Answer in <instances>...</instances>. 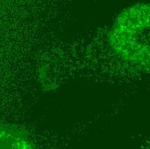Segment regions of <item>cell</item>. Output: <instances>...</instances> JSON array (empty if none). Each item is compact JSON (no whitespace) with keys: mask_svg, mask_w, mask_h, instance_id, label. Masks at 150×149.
<instances>
[{"mask_svg":"<svg viewBox=\"0 0 150 149\" xmlns=\"http://www.w3.org/2000/svg\"><path fill=\"white\" fill-rule=\"evenodd\" d=\"M110 40L122 60L150 68V4H138L123 11L111 29Z\"/></svg>","mask_w":150,"mask_h":149,"instance_id":"obj_1","label":"cell"}]
</instances>
